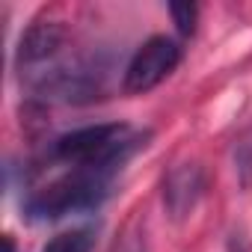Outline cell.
Instances as JSON below:
<instances>
[{
	"instance_id": "obj_1",
	"label": "cell",
	"mask_w": 252,
	"mask_h": 252,
	"mask_svg": "<svg viewBox=\"0 0 252 252\" xmlns=\"http://www.w3.org/2000/svg\"><path fill=\"white\" fill-rule=\"evenodd\" d=\"M152 131H137L128 122H104L68 131L48 143V160L68 169H104L119 172L140 149L149 146Z\"/></svg>"
},
{
	"instance_id": "obj_2",
	"label": "cell",
	"mask_w": 252,
	"mask_h": 252,
	"mask_svg": "<svg viewBox=\"0 0 252 252\" xmlns=\"http://www.w3.org/2000/svg\"><path fill=\"white\" fill-rule=\"evenodd\" d=\"M116 175L104 169H68L45 187L30 190L21 202V217L30 222H54L68 214L98 211L110 199Z\"/></svg>"
},
{
	"instance_id": "obj_3",
	"label": "cell",
	"mask_w": 252,
	"mask_h": 252,
	"mask_svg": "<svg viewBox=\"0 0 252 252\" xmlns=\"http://www.w3.org/2000/svg\"><path fill=\"white\" fill-rule=\"evenodd\" d=\"M21 83L45 101L60 104H92L107 92V65L95 57L54 60L42 68L24 71Z\"/></svg>"
},
{
	"instance_id": "obj_4",
	"label": "cell",
	"mask_w": 252,
	"mask_h": 252,
	"mask_svg": "<svg viewBox=\"0 0 252 252\" xmlns=\"http://www.w3.org/2000/svg\"><path fill=\"white\" fill-rule=\"evenodd\" d=\"M184 51L181 45L172 39V36H152L146 39L134 57L125 65V74H122V89L128 95H143V92H152L155 86H160L181 63Z\"/></svg>"
},
{
	"instance_id": "obj_5",
	"label": "cell",
	"mask_w": 252,
	"mask_h": 252,
	"mask_svg": "<svg viewBox=\"0 0 252 252\" xmlns=\"http://www.w3.org/2000/svg\"><path fill=\"white\" fill-rule=\"evenodd\" d=\"M205 187H208V178H205V169L196 160L175 163L163 175V184H160V199H163L166 217L172 222H184L196 211V205L202 202Z\"/></svg>"
},
{
	"instance_id": "obj_6",
	"label": "cell",
	"mask_w": 252,
	"mask_h": 252,
	"mask_svg": "<svg viewBox=\"0 0 252 252\" xmlns=\"http://www.w3.org/2000/svg\"><path fill=\"white\" fill-rule=\"evenodd\" d=\"M63 45H65V27L60 21H36V24H30L21 33L18 48H15V68H18V74L42 68V65L60 60Z\"/></svg>"
},
{
	"instance_id": "obj_7",
	"label": "cell",
	"mask_w": 252,
	"mask_h": 252,
	"mask_svg": "<svg viewBox=\"0 0 252 252\" xmlns=\"http://www.w3.org/2000/svg\"><path fill=\"white\" fill-rule=\"evenodd\" d=\"M95 243H98V228L95 225H77V228L54 234L42 246V252H95Z\"/></svg>"
},
{
	"instance_id": "obj_8",
	"label": "cell",
	"mask_w": 252,
	"mask_h": 252,
	"mask_svg": "<svg viewBox=\"0 0 252 252\" xmlns=\"http://www.w3.org/2000/svg\"><path fill=\"white\" fill-rule=\"evenodd\" d=\"M234 172H237V181L240 187H252V131L234 146Z\"/></svg>"
},
{
	"instance_id": "obj_9",
	"label": "cell",
	"mask_w": 252,
	"mask_h": 252,
	"mask_svg": "<svg viewBox=\"0 0 252 252\" xmlns=\"http://www.w3.org/2000/svg\"><path fill=\"white\" fill-rule=\"evenodd\" d=\"M169 15H172V21H175L181 36H193L196 33V21H199V6L196 3H172Z\"/></svg>"
},
{
	"instance_id": "obj_10",
	"label": "cell",
	"mask_w": 252,
	"mask_h": 252,
	"mask_svg": "<svg viewBox=\"0 0 252 252\" xmlns=\"http://www.w3.org/2000/svg\"><path fill=\"white\" fill-rule=\"evenodd\" d=\"M113 252H149V237H146V231H143L140 225H131L128 231L116 240Z\"/></svg>"
},
{
	"instance_id": "obj_11",
	"label": "cell",
	"mask_w": 252,
	"mask_h": 252,
	"mask_svg": "<svg viewBox=\"0 0 252 252\" xmlns=\"http://www.w3.org/2000/svg\"><path fill=\"white\" fill-rule=\"evenodd\" d=\"M3 252H15V237L12 234H3Z\"/></svg>"
}]
</instances>
